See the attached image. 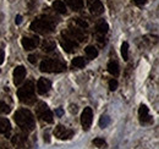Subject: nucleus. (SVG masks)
I'll use <instances>...</instances> for the list:
<instances>
[{
  "instance_id": "1",
  "label": "nucleus",
  "mask_w": 159,
  "mask_h": 149,
  "mask_svg": "<svg viewBox=\"0 0 159 149\" xmlns=\"http://www.w3.org/2000/svg\"><path fill=\"white\" fill-rule=\"evenodd\" d=\"M14 120L16 125L25 132H32L36 127V119L28 109H20L15 112Z\"/></svg>"
},
{
  "instance_id": "2",
  "label": "nucleus",
  "mask_w": 159,
  "mask_h": 149,
  "mask_svg": "<svg viewBox=\"0 0 159 149\" xmlns=\"http://www.w3.org/2000/svg\"><path fill=\"white\" fill-rule=\"evenodd\" d=\"M55 28V23L53 22V20L47 17V16H42L36 19L32 23H31V29L40 33V34H47L53 32Z\"/></svg>"
},
{
  "instance_id": "3",
  "label": "nucleus",
  "mask_w": 159,
  "mask_h": 149,
  "mask_svg": "<svg viewBox=\"0 0 159 149\" xmlns=\"http://www.w3.org/2000/svg\"><path fill=\"white\" fill-rule=\"evenodd\" d=\"M34 83L32 81H28L26 82L20 89L17 91V95L20 98V100L23 104H27V105H32L36 103V95H34Z\"/></svg>"
},
{
  "instance_id": "4",
  "label": "nucleus",
  "mask_w": 159,
  "mask_h": 149,
  "mask_svg": "<svg viewBox=\"0 0 159 149\" xmlns=\"http://www.w3.org/2000/svg\"><path fill=\"white\" fill-rule=\"evenodd\" d=\"M66 70V65L59 60L54 59H44L40 62L42 72H62Z\"/></svg>"
},
{
  "instance_id": "5",
  "label": "nucleus",
  "mask_w": 159,
  "mask_h": 149,
  "mask_svg": "<svg viewBox=\"0 0 159 149\" xmlns=\"http://www.w3.org/2000/svg\"><path fill=\"white\" fill-rule=\"evenodd\" d=\"M36 112H37L38 117H40L43 121H45L48 124H52L53 122V117H54L53 116V112L48 108V105L45 103L39 102L37 104V106H36Z\"/></svg>"
},
{
  "instance_id": "6",
  "label": "nucleus",
  "mask_w": 159,
  "mask_h": 149,
  "mask_svg": "<svg viewBox=\"0 0 159 149\" xmlns=\"http://www.w3.org/2000/svg\"><path fill=\"white\" fill-rule=\"evenodd\" d=\"M60 44L62 47V49L66 52V53H72L76 48H77V42H75V39L71 37V36H65L62 33L61 39H60Z\"/></svg>"
},
{
  "instance_id": "7",
  "label": "nucleus",
  "mask_w": 159,
  "mask_h": 149,
  "mask_svg": "<svg viewBox=\"0 0 159 149\" xmlns=\"http://www.w3.org/2000/svg\"><path fill=\"white\" fill-rule=\"evenodd\" d=\"M92 121H93V111H92V108H84V110L82 111L81 115V124H82V127L84 131H88L91 125H92Z\"/></svg>"
},
{
  "instance_id": "8",
  "label": "nucleus",
  "mask_w": 159,
  "mask_h": 149,
  "mask_svg": "<svg viewBox=\"0 0 159 149\" xmlns=\"http://www.w3.org/2000/svg\"><path fill=\"white\" fill-rule=\"evenodd\" d=\"M54 136L59 139H70L74 136V131L67 127H64L62 125H58L54 130Z\"/></svg>"
},
{
  "instance_id": "9",
  "label": "nucleus",
  "mask_w": 159,
  "mask_h": 149,
  "mask_svg": "<svg viewBox=\"0 0 159 149\" xmlns=\"http://www.w3.org/2000/svg\"><path fill=\"white\" fill-rule=\"evenodd\" d=\"M22 47L26 50H33L39 45V38L38 37H23L21 39Z\"/></svg>"
},
{
  "instance_id": "10",
  "label": "nucleus",
  "mask_w": 159,
  "mask_h": 149,
  "mask_svg": "<svg viewBox=\"0 0 159 149\" xmlns=\"http://www.w3.org/2000/svg\"><path fill=\"white\" fill-rule=\"evenodd\" d=\"M88 6L91 14H93L94 16L102 15L104 12V6L100 0H88Z\"/></svg>"
},
{
  "instance_id": "11",
  "label": "nucleus",
  "mask_w": 159,
  "mask_h": 149,
  "mask_svg": "<svg viewBox=\"0 0 159 149\" xmlns=\"http://www.w3.org/2000/svg\"><path fill=\"white\" fill-rule=\"evenodd\" d=\"M50 88H52V82L49 79L43 78V77L38 79V82H37V91H38L39 94L48 93L50 91Z\"/></svg>"
},
{
  "instance_id": "12",
  "label": "nucleus",
  "mask_w": 159,
  "mask_h": 149,
  "mask_svg": "<svg viewBox=\"0 0 159 149\" xmlns=\"http://www.w3.org/2000/svg\"><path fill=\"white\" fill-rule=\"evenodd\" d=\"M139 117L141 124H148V122H151V120H152V117H151V115H149L148 108H147L146 105H143V104H141V106H139Z\"/></svg>"
},
{
  "instance_id": "13",
  "label": "nucleus",
  "mask_w": 159,
  "mask_h": 149,
  "mask_svg": "<svg viewBox=\"0 0 159 149\" xmlns=\"http://www.w3.org/2000/svg\"><path fill=\"white\" fill-rule=\"evenodd\" d=\"M26 77V69L23 66H17L15 70H14V83L16 86H19L22 83V81L25 79Z\"/></svg>"
},
{
  "instance_id": "14",
  "label": "nucleus",
  "mask_w": 159,
  "mask_h": 149,
  "mask_svg": "<svg viewBox=\"0 0 159 149\" xmlns=\"http://www.w3.org/2000/svg\"><path fill=\"white\" fill-rule=\"evenodd\" d=\"M69 33H70V36L74 38V39H79L80 42H82V40H86V34L82 32V29H79V28H72V27H70V28H69Z\"/></svg>"
},
{
  "instance_id": "15",
  "label": "nucleus",
  "mask_w": 159,
  "mask_h": 149,
  "mask_svg": "<svg viewBox=\"0 0 159 149\" xmlns=\"http://www.w3.org/2000/svg\"><path fill=\"white\" fill-rule=\"evenodd\" d=\"M11 130V124H10V121L7 120V119H4V117H1L0 119V133L1 134H6V133H9Z\"/></svg>"
},
{
  "instance_id": "16",
  "label": "nucleus",
  "mask_w": 159,
  "mask_h": 149,
  "mask_svg": "<svg viewBox=\"0 0 159 149\" xmlns=\"http://www.w3.org/2000/svg\"><path fill=\"white\" fill-rule=\"evenodd\" d=\"M108 71H109V74H111L113 76H115V77L119 76L120 70H119V65H118V62L114 61V60L109 61V64H108Z\"/></svg>"
},
{
  "instance_id": "17",
  "label": "nucleus",
  "mask_w": 159,
  "mask_h": 149,
  "mask_svg": "<svg viewBox=\"0 0 159 149\" xmlns=\"http://www.w3.org/2000/svg\"><path fill=\"white\" fill-rule=\"evenodd\" d=\"M53 7H54V10H55L57 12H59V14H66V11H67L65 2L61 1V0H55V1L53 2Z\"/></svg>"
},
{
  "instance_id": "18",
  "label": "nucleus",
  "mask_w": 159,
  "mask_h": 149,
  "mask_svg": "<svg viewBox=\"0 0 159 149\" xmlns=\"http://www.w3.org/2000/svg\"><path fill=\"white\" fill-rule=\"evenodd\" d=\"M86 66V61L82 56H77L71 61V67L72 69H83Z\"/></svg>"
},
{
  "instance_id": "19",
  "label": "nucleus",
  "mask_w": 159,
  "mask_h": 149,
  "mask_svg": "<svg viewBox=\"0 0 159 149\" xmlns=\"http://www.w3.org/2000/svg\"><path fill=\"white\" fill-rule=\"evenodd\" d=\"M84 53H86L87 57L91 59V60H93V59H96V57L98 56V50H97V48L93 47V45H88V47L84 49Z\"/></svg>"
},
{
  "instance_id": "20",
  "label": "nucleus",
  "mask_w": 159,
  "mask_h": 149,
  "mask_svg": "<svg viewBox=\"0 0 159 149\" xmlns=\"http://www.w3.org/2000/svg\"><path fill=\"white\" fill-rule=\"evenodd\" d=\"M66 1H67V5L75 11H79L83 7V0H66Z\"/></svg>"
},
{
  "instance_id": "21",
  "label": "nucleus",
  "mask_w": 159,
  "mask_h": 149,
  "mask_svg": "<svg viewBox=\"0 0 159 149\" xmlns=\"http://www.w3.org/2000/svg\"><path fill=\"white\" fill-rule=\"evenodd\" d=\"M108 29H109V26H108V23L105 22V21H100L99 23L96 26V31H97V33H99L102 36H104L107 32H108Z\"/></svg>"
},
{
  "instance_id": "22",
  "label": "nucleus",
  "mask_w": 159,
  "mask_h": 149,
  "mask_svg": "<svg viewBox=\"0 0 159 149\" xmlns=\"http://www.w3.org/2000/svg\"><path fill=\"white\" fill-rule=\"evenodd\" d=\"M25 137H22L20 134H16L15 137H12V139H11V142H12V144L14 146H16V147H22L23 146V142H25Z\"/></svg>"
},
{
  "instance_id": "23",
  "label": "nucleus",
  "mask_w": 159,
  "mask_h": 149,
  "mask_svg": "<svg viewBox=\"0 0 159 149\" xmlns=\"http://www.w3.org/2000/svg\"><path fill=\"white\" fill-rule=\"evenodd\" d=\"M109 124H110V117H109L108 115H102V117H100V120H99L100 129H105V127H108Z\"/></svg>"
},
{
  "instance_id": "24",
  "label": "nucleus",
  "mask_w": 159,
  "mask_h": 149,
  "mask_svg": "<svg viewBox=\"0 0 159 149\" xmlns=\"http://www.w3.org/2000/svg\"><path fill=\"white\" fill-rule=\"evenodd\" d=\"M121 55L124 57V60L129 59V43L127 42H124L121 45Z\"/></svg>"
},
{
  "instance_id": "25",
  "label": "nucleus",
  "mask_w": 159,
  "mask_h": 149,
  "mask_svg": "<svg viewBox=\"0 0 159 149\" xmlns=\"http://www.w3.org/2000/svg\"><path fill=\"white\" fill-rule=\"evenodd\" d=\"M93 144H94L96 147H98V148H107V147H108L107 142H105L103 138H99V137L93 139Z\"/></svg>"
},
{
  "instance_id": "26",
  "label": "nucleus",
  "mask_w": 159,
  "mask_h": 149,
  "mask_svg": "<svg viewBox=\"0 0 159 149\" xmlns=\"http://www.w3.org/2000/svg\"><path fill=\"white\" fill-rule=\"evenodd\" d=\"M55 48V43H53V42H44V44H43V50L44 52H52L53 49Z\"/></svg>"
},
{
  "instance_id": "27",
  "label": "nucleus",
  "mask_w": 159,
  "mask_h": 149,
  "mask_svg": "<svg viewBox=\"0 0 159 149\" xmlns=\"http://www.w3.org/2000/svg\"><path fill=\"white\" fill-rule=\"evenodd\" d=\"M10 111H11V108L6 103L0 102V114H9Z\"/></svg>"
},
{
  "instance_id": "28",
  "label": "nucleus",
  "mask_w": 159,
  "mask_h": 149,
  "mask_svg": "<svg viewBox=\"0 0 159 149\" xmlns=\"http://www.w3.org/2000/svg\"><path fill=\"white\" fill-rule=\"evenodd\" d=\"M75 23H77L81 28H87L88 27V23L86 22V21H83V20H81V19H75Z\"/></svg>"
},
{
  "instance_id": "29",
  "label": "nucleus",
  "mask_w": 159,
  "mask_h": 149,
  "mask_svg": "<svg viewBox=\"0 0 159 149\" xmlns=\"http://www.w3.org/2000/svg\"><path fill=\"white\" fill-rule=\"evenodd\" d=\"M118 84H119V83H118L116 79H114V78L110 79V81H109V88H110V91H115V89L118 88Z\"/></svg>"
},
{
  "instance_id": "30",
  "label": "nucleus",
  "mask_w": 159,
  "mask_h": 149,
  "mask_svg": "<svg viewBox=\"0 0 159 149\" xmlns=\"http://www.w3.org/2000/svg\"><path fill=\"white\" fill-rule=\"evenodd\" d=\"M28 61H30L31 64H36V62H37V56H36V55H30V56H28Z\"/></svg>"
},
{
  "instance_id": "31",
  "label": "nucleus",
  "mask_w": 159,
  "mask_h": 149,
  "mask_svg": "<svg viewBox=\"0 0 159 149\" xmlns=\"http://www.w3.org/2000/svg\"><path fill=\"white\" fill-rule=\"evenodd\" d=\"M55 115H57V116H59V117H61V116L64 115V110H62L61 108H58V109L55 110Z\"/></svg>"
},
{
  "instance_id": "32",
  "label": "nucleus",
  "mask_w": 159,
  "mask_h": 149,
  "mask_svg": "<svg viewBox=\"0 0 159 149\" xmlns=\"http://www.w3.org/2000/svg\"><path fill=\"white\" fill-rule=\"evenodd\" d=\"M4 59H5V54H4V50L0 49V65L4 62Z\"/></svg>"
},
{
  "instance_id": "33",
  "label": "nucleus",
  "mask_w": 159,
  "mask_h": 149,
  "mask_svg": "<svg viewBox=\"0 0 159 149\" xmlns=\"http://www.w3.org/2000/svg\"><path fill=\"white\" fill-rule=\"evenodd\" d=\"M15 22H16L17 25H20L21 22H22V16H21V15H17V16H16V20H15Z\"/></svg>"
},
{
  "instance_id": "34",
  "label": "nucleus",
  "mask_w": 159,
  "mask_h": 149,
  "mask_svg": "<svg viewBox=\"0 0 159 149\" xmlns=\"http://www.w3.org/2000/svg\"><path fill=\"white\" fill-rule=\"evenodd\" d=\"M70 110H71L72 114H76V112H77V106H76V105H71V109H70Z\"/></svg>"
},
{
  "instance_id": "35",
  "label": "nucleus",
  "mask_w": 159,
  "mask_h": 149,
  "mask_svg": "<svg viewBox=\"0 0 159 149\" xmlns=\"http://www.w3.org/2000/svg\"><path fill=\"white\" fill-rule=\"evenodd\" d=\"M134 1H135L137 5H143V4L146 2V0H134Z\"/></svg>"
},
{
  "instance_id": "36",
  "label": "nucleus",
  "mask_w": 159,
  "mask_h": 149,
  "mask_svg": "<svg viewBox=\"0 0 159 149\" xmlns=\"http://www.w3.org/2000/svg\"><path fill=\"white\" fill-rule=\"evenodd\" d=\"M44 141H45V142H49V141H50V139H49V134H48V133H47V134H44Z\"/></svg>"
}]
</instances>
